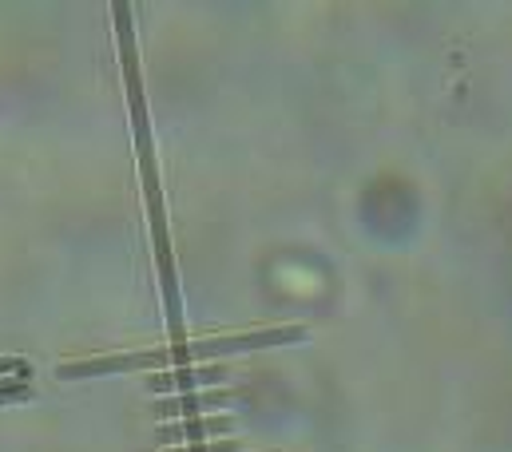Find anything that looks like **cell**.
Returning a JSON list of instances; mask_svg holds the SVG:
<instances>
[{"instance_id": "6da1fadb", "label": "cell", "mask_w": 512, "mask_h": 452, "mask_svg": "<svg viewBox=\"0 0 512 452\" xmlns=\"http://www.w3.org/2000/svg\"><path fill=\"white\" fill-rule=\"evenodd\" d=\"M302 326H278V330H251V334H223V338L191 341V345H175L171 365H187V361H215V357H231V353H251V349H274V345H290L302 341Z\"/></svg>"}, {"instance_id": "7a4b0ae2", "label": "cell", "mask_w": 512, "mask_h": 452, "mask_svg": "<svg viewBox=\"0 0 512 452\" xmlns=\"http://www.w3.org/2000/svg\"><path fill=\"white\" fill-rule=\"evenodd\" d=\"M219 381H231V373L223 365H199V369H163V373H151L147 377V389L151 393H191L199 385H219Z\"/></svg>"}, {"instance_id": "3957f363", "label": "cell", "mask_w": 512, "mask_h": 452, "mask_svg": "<svg viewBox=\"0 0 512 452\" xmlns=\"http://www.w3.org/2000/svg\"><path fill=\"white\" fill-rule=\"evenodd\" d=\"M235 429V417H191V421H179V425H159V441L171 445V441H183V445H195V441H215V437H227Z\"/></svg>"}, {"instance_id": "277c9868", "label": "cell", "mask_w": 512, "mask_h": 452, "mask_svg": "<svg viewBox=\"0 0 512 452\" xmlns=\"http://www.w3.org/2000/svg\"><path fill=\"white\" fill-rule=\"evenodd\" d=\"M235 397V389H207V393H179V397H163L155 401V417H179V421H191L199 409H219Z\"/></svg>"}, {"instance_id": "5b68a950", "label": "cell", "mask_w": 512, "mask_h": 452, "mask_svg": "<svg viewBox=\"0 0 512 452\" xmlns=\"http://www.w3.org/2000/svg\"><path fill=\"white\" fill-rule=\"evenodd\" d=\"M171 452H243V445L235 441V437H227V441H211V445H187V449H171Z\"/></svg>"}]
</instances>
